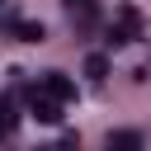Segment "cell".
<instances>
[{"label":"cell","instance_id":"6da1fadb","mask_svg":"<svg viewBox=\"0 0 151 151\" xmlns=\"http://www.w3.org/2000/svg\"><path fill=\"white\" fill-rule=\"evenodd\" d=\"M132 38H142V14H137V5H118V24L109 28V47H123Z\"/></svg>","mask_w":151,"mask_h":151},{"label":"cell","instance_id":"7a4b0ae2","mask_svg":"<svg viewBox=\"0 0 151 151\" xmlns=\"http://www.w3.org/2000/svg\"><path fill=\"white\" fill-rule=\"evenodd\" d=\"M28 113H33L38 123H61V99H57V94H47V90H33Z\"/></svg>","mask_w":151,"mask_h":151},{"label":"cell","instance_id":"3957f363","mask_svg":"<svg viewBox=\"0 0 151 151\" xmlns=\"http://www.w3.org/2000/svg\"><path fill=\"white\" fill-rule=\"evenodd\" d=\"M5 33L19 38V42H42V38H47V28H42L38 19H14V14L5 19Z\"/></svg>","mask_w":151,"mask_h":151},{"label":"cell","instance_id":"277c9868","mask_svg":"<svg viewBox=\"0 0 151 151\" xmlns=\"http://www.w3.org/2000/svg\"><path fill=\"white\" fill-rule=\"evenodd\" d=\"M38 90H47V94H57L61 104H66V99H76V80H66L61 71H42V76H38Z\"/></svg>","mask_w":151,"mask_h":151},{"label":"cell","instance_id":"5b68a950","mask_svg":"<svg viewBox=\"0 0 151 151\" xmlns=\"http://www.w3.org/2000/svg\"><path fill=\"white\" fill-rule=\"evenodd\" d=\"M85 76H90V80H104V76H109V57H104V52H90V57H85Z\"/></svg>","mask_w":151,"mask_h":151},{"label":"cell","instance_id":"8992f818","mask_svg":"<svg viewBox=\"0 0 151 151\" xmlns=\"http://www.w3.org/2000/svg\"><path fill=\"white\" fill-rule=\"evenodd\" d=\"M109 146H142V132H109Z\"/></svg>","mask_w":151,"mask_h":151},{"label":"cell","instance_id":"52a82bcc","mask_svg":"<svg viewBox=\"0 0 151 151\" xmlns=\"http://www.w3.org/2000/svg\"><path fill=\"white\" fill-rule=\"evenodd\" d=\"M66 5H71V9H80V14H90V9H94V0H66Z\"/></svg>","mask_w":151,"mask_h":151},{"label":"cell","instance_id":"ba28073f","mask_svg":"<svg viewBox=\"0 0 151 151\" xmlns=\"http://www.w3.org/2000/svg\"><path fill=\"white\" fill-rule=\"evenodd\" d=\"M0 9H5V0H0Z\"/></svg>","mask_w":151,"mask_h":151}]
</instances>
